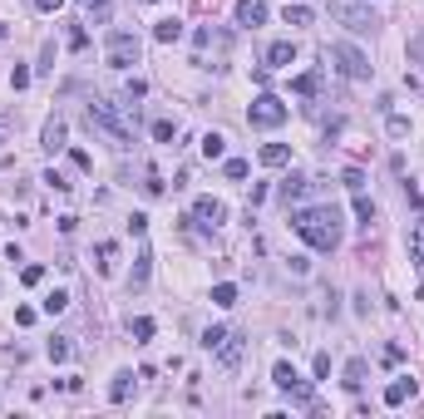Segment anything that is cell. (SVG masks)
<instances>
[{
	"label": "cell",
	"mask_w": 424,
	"mask_h": 419,
	"mask_svg": "<svg viewBox=\"0 0 424 419\" xmlns=\"http://www.w3.org/2000/svg\"><path fill=\"white\" fill-rule=\"evenodd\" d=\"M291 227L316 247V252H335L340 247V212L335 208H296Z\"/></svg>",
	"instance_id": "6da1fadb"
},
{
	"label": "cell",
	"mask_w": 424,
	"mask_h": 419,
	"mask_svg": "<svg viewBox=\"0 0 424 419\" xmlns=\"http://www.w3.org/2000/svg\"><path fill=\"white\" fill-rule=\"evenodd\" d=\"M84 118H89V128H99V133H108L113 143H128V118L118 113V104H108V99H89L84 104Z\"/></svg>",
	"instance_id": "7a4b0ae2"
},
{
	"label": "cell",
	"mask_w": 424,
	"mask_h": 419,
	"mask_svg": "<svg viewBox=\"0 0 424 419\" xmlns=\"http://www.w3.org/2000/svg\"><path fill=\"white\" fill-rule=\"evenodd\" d=\"M330 20H340V25L355 30V35H370V30L380 25V15H375L370 5H360V0H330Z\"/></svg>",
	"instance_id": "3957f363"
},
{
	"label": "cell",
	"mask_w": 424,
	"mask_h": 419,
	"mask_svg": "<svg viewBox=\"0 0 424 419\" xmlns=\"http://www.w3.org/2000/svg\"><path fill=\"white\" fill-rule=\"evenodd\" d=\"M325 60H335L345 79H370V60H365L355 45H345V40H335V45L325 50Z\"/></svg>",
	"instance_id": "277c9868"
},
{
	"label": "cell",
	"mask_w": 424,
	"mask_h": 419,
	"mask_svg": "<svg viewBox=\"0 0 424 419\" xmlns=\"http://www.w3.org/2000/svg\"><path fill=\"white\" fill-rule=\"evenodd\" d=\"M247 123H252V128H281V123H286V104H281L277 94H257L252 108H247Z\"/></svg>",
	"instance_id": "5b68a950"
},
{
	"label": "cell",
	"mask_w": 424,
	"mask_h": 419,
	"mask_svg": "<svg viewBox=\"0 0 424 419\" xmlns=\"http://www.w3.org/2000/svg\"><path fill=\"white\" fill-rule=\"evenodd\" d=\"M138 35H128V30H113L108 35V45H104V55H108V65L113 69H128V65H138Z\"/></svg>",
	"instance_id": "8992f818"
},
{
	"label": "cell",
	"mask_w": 424,
	"mask_h": 419,
	"mask_svg": "<svg viewBox=\"0 0 424 419\" xmlns=\"http://www.w3.org/2000/svg\"><path fill=\"white\" fill-rule=\"evenodd\" d=\"M272 380H277V390H286V395H296V400H311V390L301 385V375H296V370H291L286 360H281L277 370H272Z\"/></svg>",
	"instance_id": "52a82bcc"
},
{
	"label": "cell",
	"mask_w": 424,
	"mask_h": 419,
	"mask_svg": "<svg viewBox=\"0 0 424 419\" xmlns=\"http://www.w3.org/2000/svg\"><path fill=\"white\" fill-rule=\"evenodd\" d=\"M193 222H203V227H222V222H227V208H222L217 198H198V203H193Z\"/></svg>",
	"instance_id": "ba28073f"
},
{
	"label": "cell",
	"mask_w": 424,
	"mask_h": 419,
	"mask_svg": "<svg viewBox=\"0 0 424 419\" xmlns=\"http://www.w3.org/2000/svg\"><path fill=\"white\" fill-rule=\"evenodd\" d=\"M65 138H69V123L55 113V118L45 123V133H40V148H45V153H60V148H65Z\"/></svg>",
	"instance_id": "9c48e42d"
},
{
	"label": "cell",
	"mask_w": 424,
	"mask_h": 419,
	"mask_svg": "<svg viewBox=\"0 0 424 419\" xmlns=\"http://www.w3.org/2000/svg\"><path fill=\"white\" fill-rule=\"evenodd\" d=\"M242 350H247V340H242L237 330H227V340L217 345V360H222L227 370H237V365H242Z\"/></svg>",
	"instance_id": "30bf717a"
},
{
	"label": "cell",
	"mask_w": 424,
	"mask_h": 419,
	"mask_svg": "<svg viewBox=\"0 0 424 419\" xmlns=\"http://www.w3.org/2000/svg\"><path fill=\"white\" fill-rule=\"evenodd\" d=\"M237 25H247V30H257L262 20H267V0H237Z\"/></svg>",
	"instance_id": "8fae6325"
},
{
	"label": "cell",
	"mask_w": 424,
	"mask_h": 419,
	"mask_svg": "<svg viewBox=\"0 0 424 419\" xmlns=\"http://www.w3.org/2000/svg\"><path fill=\"white\" fill-rule=\"evenodd\" d=\"M291 60H296V45H291V40H272V45H267V65H272V69H286Z\"/></svg>",
	"instance_id": "7c38bea8"
},
{
	"label": "cell",
	"mask_w": 424,
	"mask_h": 419,
	"mask_svg": "<svg viewBox=\"0 0 424 419\" xmlns=\"http://www.w3.org/2000/svg\"><path fill=\"white\" fill-rule=\"evenodd\" d=\"M410 395H415V380H410V375H400V380H390V385H385V405H390V410H400Z\"/></svg>",
	"instance_id": "4fadbf2b"
},
{
	"label": "cell",
	"mask_w": 424,
	"mask_h": 419,
	"mask_svg": "<svg viewBox=\"0 0 424 419\" xmlns=\"http://www.w3.org/2000/svg\"><path fill=\"white\" fill-rule=\"evenodd\" d=\"M306 188H311V183H306L301 173H291V178H281L277 198H281V203H301V198H306Z\"/></svg>",
	"instance_id": "5bb4252c"
},
{
	"label": "cell",
	"mask_w": 424,
	"mask_h": 419,
	"mask_svg": "<svg viewBox=\"0 0 424 419\" xmlns=\"http://www.w3.org/2000/svg\"><path fill=\"white\" fill-rule=\"evenodd\" d=\"M365 375H370V365L355 355V360L345 365V380H340V385H345V390H365Z\"/></svg>",
	"instance_id": "9a60e30c"
},
{
	"label": "cell",
	"mask_w": 424,
	"mask_h": 419,
	"mask_svg": "<svg viewBox=\"0 0 424 419\" xmlns=\"http://www.w3.org/2000/svg\"><path fill=\"white\" fill-rule=\"evenodd\" d=\"M128 395H133V370H118V375H113V385H108V400H113V405H123Z\"/></svg>",
	"instance_id": "2e32d148"
},
{
	"label": "cell",
	"mask_w": 424,
	"mask_h": 419,
	"mask_svg": "<svg viewBox=\"0 0 424 419\" xmlns=\"http://www.w3.org/2000/svg\"><path fill=\"white\" fill-rule=\"evenodd\" d=\"M262 163H267V168H281V163H291V148H286V143H267V148H262Z\"/></svg>",
	"instance_id": "e0dca14e"
},
{
	"label": "cell",
	"mask_w": 424,
	"mask_h": 419,
	"mask_svg": "<svg viewBox=\"0 0 424 419\" xmlns=\"http://www.w3.org/2000/svg\"><path fill=\"white\" fill-rule=\"evenodd\" d=\"M148 272H153V252H138V262H133V286H148Z\"/></svg>",
	"instance_id": "ac0fdd59"
},
{
	"label": "cell",
	"mask_w": 424,
	"mask_h": 419,
	"mask_svg": "<svg viewBox=\"0 0 424 419\" xmlns=\"http://www.w3.org/2000/svg\"><path fill=\"white\" fill-rule=\"evenodd\" d=\"M222 153H227V138L222 133H208L203 138V158H222Z\"/></svg>",
	"instance_id": "d6986e66"
},
{
	"label": "cell",
	"mask_w": 424,
	"mask_h": 419,
	"mask_svg": "<svg viewBox=\"0 0 424 419\" xmlns=\"http://www.w3.org/2000/svg\"><path fill=\"white\" fill-rule=\"evenodd\" d=\"M153 35H158L163 45H173V40L183 35V25H178V20H158V30H153Z\"/></svg>",
	"instance_id": "ffe728a7"
},
{
	"label": "cell",
	"mask_w": 424,
	"mask_h": 419,
	"mask_svg": "<svg viewBox=\"0 0 424 419\" xmlns=\"http://www.w3.org/2000/svg\"><path fill=\"white\" fill-rule=\"evenodd\" d=\"M153 138H158V143H173V138H178V123H173V118H158V123H153Z\"/></svg>",
	"instance_id": "44dd1931"
},
{
	"label": "cell",
	"mask_w": 424,
	"mask_h": 419,
	"mask_svg": "<svg viewBox=\"0 0 424 419\" xmlns=\"http://www.w3.org/2000/svg\"><path fill=\"white\" fill-rule=\"evenodd\" d=\"M212 301H217V306H237V286H232V281L212 286Z\"/></svg>",
	"instance_id": "7402d4cb"
},
{
	"label": "cell",
	"mask_w": 424,
	"mask_h": 419,
	"mask_svg": "<svg viewBox=\"0 0 424 419\" xmlns=\"http://www.w3.org/2000/svg\"><path fill=\"white\" fill-rule=\"evenodd\" d=\"M45 355H50L55 365H60V360H69V340H65V335H55V340L45 345Z\"/></svg>",
	"instance_id": "603a6c76"
},
{
	"label": "cell",
	"mask_w": 424,
	"mask_h": 419,
	"mask_svg": "<svg viewBox=\"0 0 424 419\" xmlns=\"http://www.w3.org/2000/svg\"><path fill=\"white\" fill-rule=\"evenodd\" d=\"M355 217H360V222H365V227H370V222H375V203H370V198H365V193H355Z\"/></svg>",
	"instance_id": "cb8c5ba5"
},
{
	"label": "cell",
	"mask_w": 424,
	"mask_h": 419,
	"mask_svg": "<svg viewBox=\"0 0 424 419\" xmlns=\"http://www.w3.org/2000/svg\"><path fill=\"white\" fill-rule=\"evenodd\" d=\"M385 128H390V138H410V118H400V113H390Z\"/></svg>",
	"instance_id": "d4e9b609"
},
{
	"label": "cell",
	"mask_w": 424,
	"mask_h": 419,
	"mask_svg": "<svg viewBox=\"0 0 424 419\" xmlns=\"http://www.w3.org/2000/svg\"><path fill=\"white\" fill-rule=\"evenodd\" d=\"M40 306H45V311H50V315H60V311H65V306H69V296H65V291H50V296H45Z\"/></svg>",
	"instance_id": "484cf974"
},
{
	"label": "cell",
	"mask_w": 424,
	"mask_h": 419,
	"mask_svg": "<svg viewBox=\"0 0 424 419\" xmlns=\"http://www.w3.org/2000/svg\"><path fill=\"white\" fill-rule=\"evenodd\" d=\"M291 89H296V94H306V99H311V94H316V89H320V74H301V79H296V84H291Z\"/></svg>",
	"instance_id": "4316f807"
},
{
	"label": "cell",
	"mask_w": 424,
	"mask_h": 419,
	"mask_svg": "<svg viewBox=\"0 0 424 419\" xmlns=\"http://www.w3.org/2000/svg\"><path fill=\"white\" fill-rule=\"evenodd\" d=\"M222 340H227V325H208V330H203V345H208V350H217Z\"/></svg>",
	"instance_id": "83f0119b"
},
{
	"label": "cell",
	"mask_w": 424,
	"mask_h": 419,
	"mask_svg": "<svg viewBox=\"0 0 424 419\" xmlns=\"http://www.w3.org/2000/svg\"><path fill=\"white\" fill-rule=\"evenodd\" d=\"M113 257H118V247L113 242H99V272H113Z\"/></svg>",
	"instance_id": "f1b7e54d"
},
{
	"label": "cell",
	"mask_w": 424,
	"mask_h": 419,
	"mask_svg": "<svg viewBox=\"0 0 424 419\" xmlns=\"http://www.w3.org/2000/svg\"><path fill=\"white\" fill-rule=\"evenodd\" d=\"M286 25H311V10L306 5H286Z\"/></svg>",
	"instance_id": "f546056e"
},
{
	"label": "cell",
	"mask_w": 424,
	"mask_h": 419,
	"mask_svg": "<svg viewBox=\"0 0 424 419\" xmlns=\"http://www.w3.org/2000/svg\"><path fill=\"white\" fill-rule=\"evenodd\" d=\"M340 183H345L350 193H365V173H360V168H345V178H340Z\"/></svg>",
	"instance_id": "4dcf8cb0"
},
{
	"label": "cell",
	"mask_w": 424,
	"mask_h": 419,
	"mask_svg": "<svg viewBox=\"0 0 424 419\" xmlns=\"http://www.w3.org/2000/svg\"><path fill=\"white\" fill-rule=\"evenodd\" d=\"M222 173L237 183V178H247V163H242V158H227V163H222Z\"/></svg>",
	"instance_id": "1f68e13d"
},
{
	"label": "cell",
	"mask_w": 424,
	"mask_h": 419,
	"mask_svg": "<svg viewBox=\"0 0 424 419\" xmlns=\"http://www.w3.org/2000/svg\"><path fill=\"white\" fill-rule=\"evenodd\" d=\"M25 84H30V69L15 65V69H10V89H25Z\"/></svg>",
	"instance_id": "d6a6232c"
},
{
	"label": "cell",
	"mask_w": 424,
	"mask_h": 419,
	"mask_svg": "<svg viewBox=\"0 0 424 419\" xmlns=\"http://www.w3.org/2000/svg\"><path fill=\"white\" fill-rule=\"evenodd\" d=\"M143 193H148V198H158V193H163V178H158L153 168H148V178H143Z\"/></svg>",
	"instance_id": "836d02e7"
},
{
	"label": "cell",
	"mask_w": 424,
	"mask_h": 419,
	"mask_svg": "<svg viewBox=\"0 0 424 419\" xmlns=\"http://www.w3.org/2000/svg\"><path fill=\"white\" fill-rule=\"evenodd\" d=\"M410 247H415V262H420V267H424V222H420V227H415V237H410Z\"/></svg>",
	"instance_id": "e575fe53"
},
{
	"label": "cell",
	"mask_w": 424,
	"mask_h": 419,
	"mask_svg": "<svg viewBox=\"0 0 424 419\" xmlns=\"http://www.w3.org/2000/svg\"><path fill=\"white\" fill-rule=\"evenodd\" d=\"M89 5V20H108V0H84Z\"/></svg>",
	"instance_id": "d590c367"
},
{
	"label": "cell",
	"mask_w": 424,
	"mask_h": 419,
	"mask_svg": "<svg viewBox=\"0 0 424 419\" xmlns=\"http://www.w3.org/2000/svg\"><path fill=\"white\" fill-rule=\"evenodd\" d=\"M133 335H138V340H148V335H153V320H148V315H138V320H133Z\"/></svg>",
	"instance_id": "8d00e7d4"
},
{
	"label": "cell",
	"mask_w": 424,
	"mask_h": 419,
	"mask_svg": "<svg viewBox=\"0 0 424 419\" xmlns=\"http://www.w3.org/2000/svg\"><path fill=\"white\" fill-rule=\"evenodd\" d=\"M84 45H89V35H84V30L74 25V30H69V50H84Z\"/></svg>",
	"instance_id": "74e56055"
},
{
	"label": "cell",
	"mask_w": 424,
	"mask_h": 419,
	"mask_svg": "<svg viewBox=\"0 0 424 419\" xmlns=\"http://www.w3.org/2000/svg\"><path fill=\"white\" fill-rule=\"evenodd\" d=\"M45 281V267H25V286H40Z\"/></svg>",
	"instance_id": "f35d334b"
},
{
	"label": "cell",
	"mask_w": 424,
	"mask_h": 419,
	"mask_svg": "<svg viewBox=\"0 0 424 419\" xmlns=\"http://www.w3.org/2000/svg\"><path fill=\"white\" fill-rule=\"evenodd\" d=\"M65 0H35V10H60Z\"/></svg>",
	"instance_id": "ab89813d"
}]
</instances>
